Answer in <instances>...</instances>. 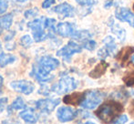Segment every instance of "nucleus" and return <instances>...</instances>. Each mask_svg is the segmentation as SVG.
<instances>
[{"instance_id":"obj_1","label":"nucleus","mask_w":134,"mask_h":124,"mask_svg":"<svg viewBox=\"0 0 134 124\" xmlns=\"http://www.w3.org/2000/svg\"><path fill=\"white\" fill-rule=\"evenodd\" d=\"M59 66V61L50 56H43L37 60L30 73V76L40 83L48 82L53 78L50 75L51 71L55 70Z\"/></svg>"},{"instance_id":"obj_2","label":"nucleus","mask_w":134,"mask_h":124,"mask_svg":"<svg viewBox=\"0 0 134 124\" xmlns=\"http://www.w3.org/2000/svg\"><path fill=\"white\" fill-rule=\"evenodd\" d=\"M124 108L121 103L116 100H108L101 104L95 114L104 123L112 122L122 111Z\"/></svg>"},{"instance_id":"obj_3","label":"nucleus","mask_w":134,"mask_h":124,"mask_svg":"<svg viewBox=\"0 0 134 124\" xmlns=\"http://www.w3.org/2000/svg\"><path fill=\"white\" fill-rule=\"evenodd\" d=\"M45 18H46L45 16H42L40 18H36L27 23V27L32 30L35 42H42L50 37V35L45 27Z\"/></svg>"},{"instance_id":"obj_4","label":"nucleus","mask_w":134,"mask_h":124,"mask_svg":"<svg viewBox=\"0 0 134 124\" xmlns=\"http://www.w3.org/2000/svg\"><path fill=\"white\" fill-rule=\"evenodd\" d=\"M104 97L105 93L100 91H86L80 106L86 110H94L102 102Z\"/></svg>"},{"instance_id":"obj_5","label":"nucleus","mask_w":134,"mask_h":124,"mask_svg":"<svg viewBox=\"0 0 134 124\" xmlns=\"http://www.w3.org/2000/svg\"><path fill=\"white\" fill-rule=\"evenodd\" d=\"M79 86V82L76 78L69 76H63L57 84L52 86L51 91L57 94L69 93L76 89Z\"/></svg>"},{"instance_id":"obj_6","label":"nucleus","mask_w":134,"mask_h":124,"mask_svg":"<svg viewBox=\"0 0 134 124\" xmlns=\"http://www.w3.org/2000/svg\"><path fill=\"white\" fill-rule=\"evenodd\" d=\"M81 51H82V46L79 45L78 43L74 42V41H69L66 46H64L57 52V56L61 57L64 60L69 61L70 58L74 54L80 53Z\"/></svg>"},{"instance_id":"obj_7","label":"nucleus","mask_w":134,"mask_h":124,"mask_svg":"<svg viewBox=\"0 0 134 124\" xmlns=\"http://www.w3.org/2000/svg\"><path fill=\"white\" fill-rule=\"evenodd\" d=\"M10 88L14 89L16 92H19L25 95H30L35 89V85L33 82L29 80H15L10 82Z\"/></svg>"},{"instance_id":"obj_8","label":"nucleus","mask_w":134,"mask_h":124,"mask_svg":"<svg viewBox=\"0 0 134 124\" xmlns=\"http://www.w3.org/2000/svg\"><path fill=\"white\" fill-rule=\"evenodd\" d=\"M59 99H41L36 101V108L38 110L46 113H50L55 110L57 106L59 104Z\"/></svg>"},{"instance_id":"obj_9","label":"nucleus","mask_w":134,"mask_h":124,"mask_svg":"<svg viewBox=\"0 0 134 124\" xmlns=\"http://www.w3.org/2000/svg\"><path fill=\"white\" fill-rule=\"evenodd\" d=\"M78 112L76 110L70 107H60L57 110V118L60 122H67L71 121L77 117Z\"/></svg>"},{"instance_id":"obj_10","label":"nucleus","mask_w":134,"mask_h":124,"mask_svg":"<svg viewBox=\"0 0 134 124\" xmlns=\"http://www.w3.org/2000/svg\"><path fill=\"white\" fill-rule=\"evenodd\" d=\"M115 16L121 22H126L131 27H134V13L127 7H120L115 10Z\"/></svg>"},{"instance_id":"obj_11","label":"nucleus","mask_w":134,"mask_h":124,"mask_svg":"<svg viewBox=\"0 0 134 124\" xmlns=\"http://www.w3.org/2000/svg\"><path fill=\"white\" fill-rule=\"evenodd\" d=\"M53 12L58 14L61 18H73L76 14V9L69 3H62L56 5L53 8Z\"/></svg>"},{"instance_id":"obj_12","label":"nucleus","mask_w":134,"mask_h":124,"mask_svg":"<svg viewBox=\"0 0 134 124\" xmlns=\"http://www.w3.org/2000/svg\"><path fill=\"white\" fill-rule=\"evenodd\" d=\"M76 31V26L70 22H60L56 27L58 35L63 37H72Z\"/></svg>"},{"instance_id":"obj_13","label":"nucleus","mask_w":134,"mask_h":124,"mask_svg":"<svg viewBox=\"0 0 134 124\" xmlns=\"http://www.w3.org/2000/svg\"><path fill=\"white\" fill-rule=\"evenodd\" d=\"M108 26L109 27V29H110L111 32H112L113 34H114L115 36H116L117 37H118L119 39H120V41H121V42H123L124 40H125L126 38V31L124 29H122L120 26H119L118 24L115 22V20L113 19L112 18H110L109 19V22H108Z\"/></svg>"},{"instance_id":"obj_14","label":"nucleus","mask_w":134,"mask_h":124,"mask_svg":"<svg viewBox=\"0 0 134 124\" xmlns=\"http://www.w3.org/2000/svg\"><path fill=\"white\" fill-rule=\"evenodd\" d=\"M134 53V48L131 46L125 47V48H121L120 51L117 54V59L118 61L121 64L122 66H124L129 60V59L133 55Z\"/></svg>"},{"instance_id":"obj_15","label":"nucleus","mask_w":134,"mask_h":124,"mask_svg":"<svg viewBox=\"0 0 134 124\" xmlns=\"http://www.w3.org/2000/svg\"><path fill=\"white\" fill-rule=\"evenodd\" d=\"M19 117L21 118L25 122L28 124H34L37 121L38 116L35 112V110L32 108H26L24 110H22L19 113Z\"/></svg>"},{"instance_id":"obj_16","label":"nucleus","mask_w":134,"mask_h":124,"mask_svg":"<svg viewBox=\"0 0 134 124\" xmlns=\"http://www.w3.org/2000/svg\"><path fill=\"white\" fill-rule=\"evenodd\" d=\"M108 67H109V64L107 62H105L104 60H102L99 62V64L96 65V67L90 71L88 75L92 78H99L100 77H102L105 74Z\"/></svg>"},{"instance_id":"obj_17","label":"nucleus","mask_w":134,"mask_h":124,"mask_svg":"<svg viewBox=\"0 0 134 124\" xmlns=\"http://www.w3.org/2000/svg\"><path fill=\"white\" fill-rule=\"evenodd\" d=\"M83 95H84V92H74L69 94L64 97L63 101L68 105H73V106L80 105L83 99Z\"/></svg>"},{"instance_id":"obj_18","label":"nucleus","mask_w":134,"mask_h":124,"mask_svg":"<svg viewBox=\"0 0 134 124\" xmlns=\"http://www.w3.org/2000/svg\"><path fill=\"white\" fill-rule=\"evenodd\" d=\"M103 44L104 47L103 48L107 50L109 56H114L117 52V44L115 42V39L113 38L111 36H108L103 39Z\"/></svg>"},{"instance_id":"obj_19","label":"nucleus","mask_w":134,"mask_h":124,"mask_svg":"<svg viewBox=\"0 0 134 124\" xmlns=\"http://www.w3.org/2000/svg\"><path fill=\"white\" fill-rule=\"evenodd\" d=\"M16 60V57L11 54H5L0 48V67H5V66L12 64Z\"/></svg>"},{"instance_id":"obj_20","label":"nucleus","mask_w":134,"mask_h":124,"mask_svg":"<svg viewBox=\"0 0 134 124\" xmlns=\"http://www.w3.org/2000/svg\"><path fill=\"white\" fill-rule=\"evenodd\" d=\"M13 18H14V16H13V15L11 13L1 16L0 18V29H8L13 23Z\"/></svg>"},{"instance_id":"obj_21","label":"nucleus","mask_w":134,"mask_h":124,"mask_svg":"<svg viewBox=\"0 0 134 124\" xmlns=\"http://www.w3.org/2000/svg\"><path fill=\"white\" fill-rule=\"evenodd\" d=\"M123 81L128 87H134V70H130L126 72L123 76Z\"/></svg>"},{"instance_id":"obj_22","label":"nucleus","mask_w":134,"mask_h":124,"mask_svg":"<svg viewBox=\"0 0 134 124\" xmlns=\"http://www.w3.org/2000/svg\"><path fill=\"white\" fill-rule=\"evenodd\" d=\"M26 103L24 99L21 97H18L14 101L12 102L10 106L11 110H22V109H26Z\"/></svg>"},{"instance_id":"obj_23","label":"nucleus","mask_w":134,"mask_h":124,"mask_svg":"<svg viewBox=\"0 0 134 124\" xmlns=\"http://www.w3.org/2000/svg\"><path fill=\"white\" fill-rule=\"evenodd\" d=\"M82 42H83L82 43V48H86V49H88V50H90V51L94 50L96 48V47H97V43L90 38L86 39V40L82 41Z\"/></svg>"},{"instance_id":"obj_24","label":"nucleus","mask_w":134,"mask_h":124,"mask_svg":"<svg viewBox=\"0 0 134 124\" xmlns=\"http://www.w3.org/2000/svg\"><path fill=\"white\" fill-rule=\"evenodd\" d=\"M75 1L80 5H81V7H85L90 8V7L95 5L96 4H98L99 0H75Z\"/></svg>"},{"instance_id":"obj_25","label":"nucleus","mask_w":134,"mask_h":124,"mask_svg":"<svg viewBox=\"0 0 134 124\" xmlns=\"http://www.w3.org/2000/svg\"><path fill=\"white\" fill-rule=\"evenodd\" d=\"M32 43H33V40L29 35H25L20 38V45L23 48H28L31 46Z\"/></svg>"},{"instance_id":"obj_26","label":"nucleus","mask_w":134,"mask_h":124,"mask_svg":"<svg viewBox=\"0 0 134 124\" xmlns=\"http://www.w3.org/2000/svg\"><path fill=\"white\" fill-rule=\"evenodd\" d=\"M37 14H38V9L36 7V8H31V9H28V10H27L25 13H24V16H25L26 18L29 19V18H35Z\"/></svg>"},{"instance_id":"obj_27","label":"nucleus","mask_w":134,"mask_h":124,"mask_svg":"<svg viewBox=\"0 0 134 124\" xmlns=\"http://www.w3.org/2000/svg\"><path fill=\"white\" fill-rule=\"evenodd\" d=\"M8 8V1L7 0H0V14H4Z\"/></svg>"},{"instance_id":"obj_28","label":"nucleus","mask_w":134,"mask_h":124,"mask_svg":"<svg viewBox=\"0 0 134 124\" xmlns=\"http://www.w3.org/2000/svg\"><path fill=\"white\" fill-rule=\"evenodd\" d=\"M7 102H8V99L7 98H2V99H0V112H2L5 109Z\"/></svg>"},{"instance_id":"obj_29","label":"nucleus","mask_w":134,"mask_h":124,"mask_svg":"<svg viewBox=\"0 0 134 124\" xmlns=\"http://www.w3.org/2000/svg\"><path fill=\"white\" fill-rule=\"evenodd\" d=\"M55 3H56V0H44V2L42 3V7L45 9L49 8Z\"/></svg>"},{"instance_id":"obj_30","label":"nucleus","mask_w":134,"mask_h":124,"mask_svg":"<svg viewBox=\"0 0 134 124\" xmlns=\"http://www.w3.org/2000/svg\"><path fill=\"white\" fill-rule=\"evenodd\" d=\"M128 121V117L126 115H120L119 119L117 120V124H125Z\"/></svg>"},{"instance_id":"obj_31","label":"nucleus","mask_w":134,"mask_h":124,"mask_svg":"<svg viewBox=\"0 0 134 124\" xmlns=\"http://www.w3.org/2000/svg\"><path fill=\"white\" fill-rule=\"evenodd\" d=\"M113 4H114V0H106V2L104 3V7L107 9H109L112 7Z\"/></svg>"},{"instance_id":"obj_32","label":"nucleus","mask_w":134,"mask_h":124,"mask_svg":"<svg viewBox=\"0 0 134 124\" xmlns=\"http://www.w3.org/2000/svg\"><path fill=\"white\" fill-rule=\"evenodd\" d=\"M8 36H7V37H5V40H7V41H8V40H11V39L14 37V36H15V31H11L9 34H7Z\"/></svg>"},{"instance_id":"obj_33","label":"nucleus","mask_w":134,"mask_h":124,"mask_svg":"<svg viewBox=\"0 0 134 124\" xmlns=\"http://www.w3.org/2000/svg\"><path fill=\"white\" fill-rule=\"evenodd\" d=\"M3 82H4V78H3V77L0 75V93H1L2 88H3Z\"/></svg>"},{"instance_id":"obj_34","label":"nucleus","mask_w":134,"mask_h":124,"mask_svg":"<svg viewBox=\"0 0 134 124\" xmlns=\"http://www.w3.org/2000/svg\"><path fill=\"white\" fill-rule=\"evenodd\" d=\"M16 2H18V3H26V2L29 1V0H15Z\"/></svg>"},{"instance_id":"obj_35","label":"nucleus","mask_w":134,"mask_h":124,"mask_svg":"<svg viewBox=\"0 0 134 124\" xmlns=\"http://www.w3.org/2000/svg\"><path fill=\"white\" fill-rule=\"evenodd\" d=\"M80 124H96V123L93 122V121H87V122H85V123H80Z\"/></svg>"},{"instance_id":"obj_36","label":"nucleus","mask_w":134,"mask_h":124,"mask_svg":"<svg viewBox=\"0 0 134 124\" xmlns=\"http://www.w3.org/2000/svg\"><path fill=\"white\" fill-rule=\"evenodd\" d=\"M131 63H132L133 65H134V54H133L132 56H131Z\"/></svg>"},{"instance_id":"obj_37","label":"nucleus","mask_w":134,"mask_h":124,"mask_svg":"<svg viewBox=\"0 0 134 124\" xmlns=\"http://www.w3.org/2000/svg\"><path fill=\"white\" fill-rule=\"evenodd\" d=\"M2 124H10V123H9L7 121H4L3 122H2Z\"/></svg>"},{"instance_id":"obj_38","label":"nucleus","mask_w":134,"mask_h":124,"mask_svg":"<svg viewBox=\"0 0 134 124\" xmlns=\"http://www.w3.org/2000/svg\"><path fill=\"white\" fill-rule=\"evenodd\" d=\"M2 30H3V29H0V34L2 33Z\"/></svg>"},{"instance_id":"obj_39","label":"nucleus","mask_w":134,"mask_h":124,"mask_svg":"<svg viewBox=\"0 0 134 124\" xmlns=\"http://www.w3.org/2000/svg\"><path fill=\"white\" fill-rule=\"evenodd\" d=\"M133 11H134V3H133Z\"/></svg>"},{"instance_id":"obj_40","label":"nucleus","mask_w":134,"mask_h":124,"mask_svg":"<svg viewBox=\"0 0 134 124\" xmlns=\"http://www.w3.org/2000/svg\"><path fill=\"white\" fill-rule=\"evenodd\" d=\"M131 124H134V123H131Z\"/></svg>"}]
</instances>
